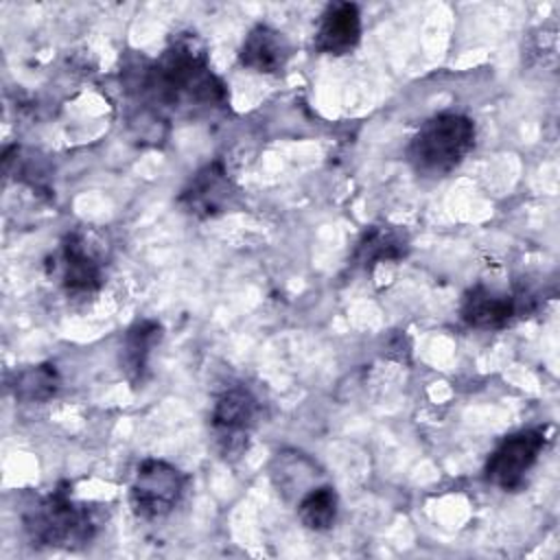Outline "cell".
Instances as JSON below:
<instances>
[{"mask_svg": "<svg viewBox=\"0 0 560 560\" xmlns=\"http://www.w3.org/2000/svg\"><path fill=\"white\" fill-rule=\"evenodd\" d=\"M59 385H61V378L55 365L42 363V365H33L28 370L18 372L11 389H13V396L22 402H44L57 394Z\"/></svg>", "mask_w": 560, "mask_h": 560, "instance_id": "obj_15", "label": "cell"}, {"mask_svg": "<svg viewBox=\"0 0 560 560\" xmlns=\"http://www.w3.org/2000/svg\"><path fill=\"white\" fill-rule=\"evenodd\" d=\"M291 59V42L287 35L269 24H256L238 48L243 68L260 74H278Z\"/></svg>", "mask_w": 560, "mask_h": 560, "instance_id": "obj_11", "label": "cell"}, {"mask_svg": "<svg viewBox=\"0 0 560 560\" xmlns=\"http://www.w3.org/2000/svg\"><path fill=\"white\" fill-rule=\"evenodd\" d=\"M186 490V475L164 462L149 457L138 464L129 486V505L142 521H160L168 516Z\"/></svg>", "mask_w": 560, "mask_h": 560, "instance_id": "obj_5", "label": "cell"}, {"mask_svg": "<svg viewBox=\"0 0 560 560\" xmlns=\"http://www.w3.org/2000/svg\"><path fill=\"white\" fill-rule=\"evenodd\" d=\"M409 252V236L405 230L394 225H372L368 228L352 254V267L372 269L381 262H392L405 258Z\"/></svg>", "mask_w": 560, "mask_h": 560, "instance_id": "obj_12", "label": "cell"}, {"mask_svg": "<svg viewBox=\"0 0 560 560\" xmlns=\"http://www.w3.org/2000/svg\"><path fill=\"white\" fill-rule=\"evenodd\" d=\"M361 42V11L354 2H330L317 22L313 46L322 55H350Z\"/></svg>", "mask_w": 560, "mask_h": 560, "instance_id": "obj_10", "label": "cell"}, {"mask_svg": "<svg viewBox=\"0 0 560 560\" xmlns=\"http://www.w3.org/2000/svg\"><path fill=\"white\" fill-rule=\"evenodd\" d=\"M160 339L162 326L155 319H140L127 330L120 350V370L125 372L129 383L138 385L144 381L151 352L160 343Z\"/></svg>", "mask_w": 560, "mask_h": 560, "instance_id": "obj_13", "label": "cell"}, {"mask_svg": "<svg viewBox=\"0 0 560 560\" xmlns=\"http://www.w3.org/2000/svg\"><path fill=\"white\" fill-rule=\"evenodd\" d=\"M258 398L245 385L225 387L210 409V433L221 457L238 459L258 422Z\"/></svg>", "mask_w": 560, "mask_h": 560, "instance_id": "obj_4", "label": "cell"}, {"mask_svg": "<svg viewBox=\"0 0 560 560\" xmlns=\"http://www.w3.org/2000/svg\"><path fill=\"white\" fill-rule=\"evenodd\" d=\"M547 444V431L542 427L525 429L501 440V444L490 453L483 477L499 490L514 492L523 486L527 472L538 462Z\"/></svg>", "mask_w": 560, "mask_h": 560, "instance_id": "obj_6", "label": "cell"}, {"mask_svg": "<svg viewBox=\"0 0 560 560\" xmlns=\"http://www.w3.org/2000/svg\"><path fill=\"white\" fill-rule=\"evenodd\" d=\"M527 300L529 298H523V293H508L486 284H475L466 291L459 315L470 328L494 330L508 326L514 317H518L525 311Z\"/></svg>", "mask_w": 560, "mask_h": 560, "instance_id": "obj_9", "label": "cell"}, {"mask_svg": "<svg viewBox=\"0 0 560 560\" xmlns=\"http://www.w3.org/2000/svg\"><path fill=\"white\" fill-rule=\"evenodd\" d=\"M339 512V497L330 486L306 490L298 501V518L311 532H326L335 525Z\"/></svg>", "mask_w": 560, "mask_h": 560, "instance_id": "obj_14", "label": "cell"}, {"mask_svg": "<svg viewBox=\"0 0 560 560\" xmlns=\"http://www.w3.org/2000/svg\"><path fill=\"white\" fill-rule=\"evenodd\" d=\"M475 147V122L457 112L427 118L407 144V160L418 175L444 177L455 171Z\"/></svg>", "mask_w": 560, "mask_h": 560, "instance_id": "obj_2", "label": "cell"}, {"mask_svg": "<svg viewBox=\"0 0 560 560\" xmlns=\"http://www.w3.org/2000/svg\"><path fill=\"white\" fill-rule=\"evenodd\" d=\"M68 298H88L103 284V258L85 232H70L52 258V271Z\"/></svg>", "mask_w": 560, "mask_h": 560, "instance_id": "obj_7", "label": "cell"}, {"mask_svg": "<svg viewBox=\"0 0 560 560\" xmlns=\"http://www.w3.org/2000/svg\"><path fill=\"white\" fill-rule=\"evenodd\" d=\"M140 92L155 107L182 114L212 112L225 105L228 90L212 72L208 50L195 33H179L140 79Z\"/></svg>", "mask_w": 560, "mask_h": 560, "instance_id": "obj_1", "label": "cell"}, {"mask_svg": "<svg viewBox=\"0 0 560 560\" xmlns=\"http://www.w3.org/2000/svg\"><path fill=\"white\" fill-rule=\"evenodd\" d=\"M236 192L238 190L228 177L223 164L212 162L188 179L179 195V206L197 219H212L234 206Z\"/></svg>", "mask_w": 560, "mask_h": 560, "instance_id": "obj_8", "label": "cell"}, {"mask_svg": "<svg viewBox=\"0 0 560 560\" xmlns=\"http://www.w3.org/2000/svg\"><path fill=\"white\" fill-rule=\"evenodd\" d=\"M22 523L33 545L55 549L83 547L98 529L94 512L85 503L74 501L63 488H57L33 503L24 512Z\"/></svg>", "mask_w": 560, "mask_h": 560, "instance_id": "obj_3", "label": "cell"}]
</instances>
